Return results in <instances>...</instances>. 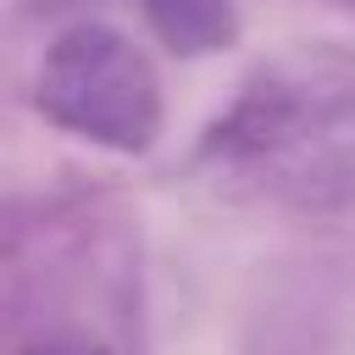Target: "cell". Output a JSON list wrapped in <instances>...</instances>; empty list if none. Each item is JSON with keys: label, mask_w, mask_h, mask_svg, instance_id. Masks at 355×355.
I'll return each instance as SVG.
<instances>
[{"label": "cell", "mask_w": 355, "mask_h": 355, "mask_svg": "<svg viewBox=\"0 0 355 355\" xmlns=\"http://www.w3.org/2000/svg\"><path fill=\"white\" fill-rule=\"evenodd\" d=\"M33 105L55 128L100 150H116V155L150 150L166 122L161 78L150 55L122 28L94 22V17L61 28L44 44L39 72H33Z\"/></svg>", "instance_id": "6da1fadb"}, {"label": "cell", "mask_w": 355, "mask_h": 355, "mask_svg": "<svg viewBox=\"0 0 355 355\" xmlns=\"http://www.w3.org/2000/svg\"><path fill=\"white\" fill-rule=\"evenodd\" d=\"M355 128V55L344 44H294L261 61L227 111L205 128L200 155L261 161Z\"/></svg>", "instance_id": "7a4b0ae2"}, {"label": "cell", "mask_w": 355, "mask_h": 355, "mask_svg": "<svg viewBox=\"0 0 355 355\" xmlns=\"http://www.w3.org/2000/svg\"><path fill=\"white\" fill-rule=\"evenodd\" d=\"M139 6H144V22L155 28V39L172 55H189V61L227 50L244 33L233 0H139Z\"/></svg>", "instance_id": "3957f363"}, {"label": "cell", "mask_w": 355, "mask_h": 355, "mask_svg": "<svg viewBox=\"0 0 355 355\" xmlns=\"http://www.w3.org/2000/svg\"><path fill=\"white\" fill-rule=\"evenodd\" d=\"M305 178V200H316L322 189H333L338 200H355V150H338L333 161H322L316 172H300Z\"/></svg>", "instance_id": "277c9868"}, {"label": "cell", "mask_w": 355, "mask_h": 355, "mask_svg": "<svg viewBox=\"0 0 355 355\" xmlns=\"http://www.w3.org/2000/svg\"><path fill=\"white\" fill-rule=\"evenodd\" d=\"M28 355H111V349L94 344V338H44V344H33Z\"/></svg>", "instance_id": "5b68a950"}]
</instances>
